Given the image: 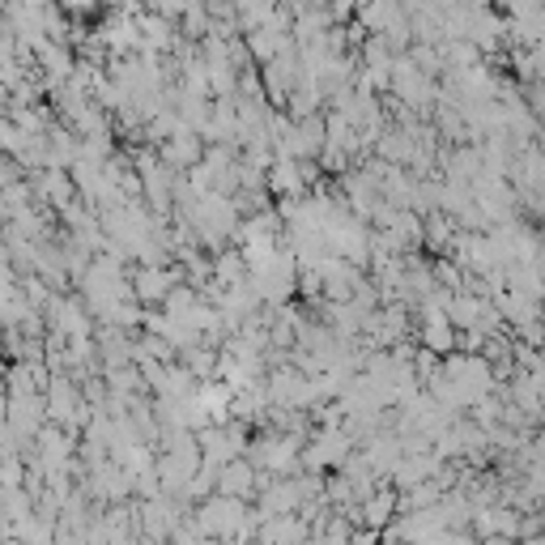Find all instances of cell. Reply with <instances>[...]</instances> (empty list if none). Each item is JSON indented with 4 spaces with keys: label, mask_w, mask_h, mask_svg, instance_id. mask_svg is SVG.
<instances>
[{
    "label": "cell",
    "mask_w": 545,
    "mask_h": 545,
    "mask_svg": "<svg viewBox=\"0 0 545 545\" xmlns=\"http://www.w3.org/2000/svg\"><path fill=\"white\" fill-rule=\"evenodd\" d=\"M379 541H384V533H375V528H358L350 545H379Z\"/></svg>",
    "instance_id": "6da1fadb"
},
{
    "label": "cell",
    "mask_w": 545,
    "mask_h": 545,
    "mask_svg": "<svg viewBox=\"0 0 545 545\" xmlns=\"http://www.w3.org/2000/svg\"><path fill=\"white\" fill-rule=\"evenodd\" d=\"M482 545H515V541H511V537H486Z\"/></svg>",
    "instance_id": "7a4b0ae2"
},
{
    "label": "cell",
    "mask_w": 545,
    "mask_h": 545,
    "mask_svg": "<svg viewBox=\"0 0 545 545\" xmlns=\"http://www.w3.org/2000/svg\"><path fill=\"white\" fill-rule=\"evenodd\" d=\"M541 515H545V507H541Z\"/></svg>",
    "instance_id": "3957f363"
}]
</instances>
